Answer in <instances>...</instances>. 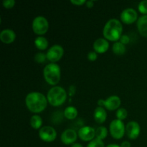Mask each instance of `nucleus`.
I'll return each instance as SVG.
<instances>
[{"label":"nucleus","instance_id":"4","mask_svg":"<svg viewBox=\"0 0 147 147\" xmlns=\"http://www.w3.org/2000/svg\"><path fill=\"white\" fill-rule=\"evenodd\" d=\"M43 76L45 81L51 86H56L61 77L60 67L56 63H49L46 65L43 70Z\"/></svg>","mask_w":147,"mask_h":147},{"label":"nucleus","instance_id":"21","mask_svg":"<svg viewBox=\"0 0 147 147\" xmlns=\"http://www.w3.org/2000/svg\"><path fill=\"white\" fill-rule=\"evenodd\" d=\"M30 126L34 129H40L42 125V119L39 115H33L30 121Z\"/></svg>","mask_w":147,"mask_h":147},{"label":"nucleus","instance_id":"17","mask_svg":"<svg viewBox=\"0 0 147 147\" xmlns=\"http://www.w3.org/2000/svg\"><path fill=\"white\" fill-rule=\"evenodd\" d=\"M93 116H94V119L96 123L101 124L106 121V119H107V113H106V111L103 109V107L98 106L95 109Z\"/></svg>","mask_w":147,"mask_h":147},{"label":"nucleus","instance_id":"5","mask_svg":"<svg viewBox=\"0 0 147 147\" xmlns=\"http://www.w3.org/2000/svg\"><path fill=\"white\" fill-rule=\"evenodd\" d=\"M109 132L114 139H122L126 134V126L123 121L119 119L112 121L109 126Z\"/></svg>","mask_w":147,"mask_h":147},{"label":"nucleus","instance_id":"2","mask_svg":"<svg viewBox=\"0 0 147 147\" xmlns=\"http://www.w3.org/2000/svg\"><path fill=\"white\" fill-rule=\"evenodd\" d=\"M123 26L117 19H111L105 24L103 30V37L107 40L117 42L122 36Z\"/></svg>","mask_w":147,"mask_h":147},{"label":"nucleus","instance_id":"24","mask_svg":"<svg viewBox=\"0 0 147 147\" xmlns=\"http://www.w3.org/2000/svg\"><path fill=\"white\" fill-rule=\"evenodd\" d=\"M86 147H105V145L103 141L96 138L93 140H92L91 142H89Z\"/></svg>","mask_w":147,"mask_h":147},{"label":"nucleus","instance_id":"28","mask_svg":"<svg viewBox=\"0 0 147 147\" xmlns=\"http://www.w3.org/2000/svg\"><path fill=\"white\" fill-rule=\"evenodd\" d=\"M98 58V53L95 51H90L88 53V59L90 61H95Z\"/></svg>","mask_w":147,"mask_h":147},{"label":"nucleus","instance_id":"32","mask_svg":"<svg viewBox=\"0 0 147 147\" xmlns=\"http://www.w3.org/2000/svg\"><path fill=\"white\" fill-rule=\"evenodd\" d=\"M120 146L121 147H131V143L129 142H128V141H124V142H123L121 144Z\"/></svg>","mask_w":147,"mask_h":147},{"label":"nucleus","instance_id":"16","mask_svg":"<svg viewBox=\"0 0 147 147\" xmlns=\"http://www.w3.org/2000/svg\"><path fill=\"white\" fill-rule=\"evenodd\" d=\"M136 26L139 34L143 37H147V14L139 17Z\"/></svg>","mask_w":147,"mask_h":147},{"label":"nucleus","instance_id":"10","mask_svg":"<svg viewBox=\"0 0 147 147\" xmlns=\"http://www.w3.org/2000/svg\"><path fill=\"white\" fill-rule=\"evenodd\" d=\"M121 20L126 24H130L138 20V13L134 9L126 8L121 13Z\"/></svg>","mask_w":147,"mask_h":147},{"label":"nucleus","instance_id":"13","mask_svg":"<svg viewBox=\"0 0 147 147\" xmlns=\"http://www.w3.org/2000/svg\"><path fill=\"white\" fill-rule=\"evenodd\" d=\"M78 133L73 129H67L62 133L60 139L62 143L65 145H70L75 144L78 139Z\"/></svg>","mask_w":147,"mask_h":147},{"label":"nucleus","instance_id":"22","mask_svg":"<svg viewBox=\"0 0 147 147\" xmlns=\"http://www.w3.org/2000/svg\"><path fill=\"white\" fill-rule=\"evenodd\" d=\"M109 134L107 128L105 126H99L96 129V138L103 141L106 139Z\"/></svg>","mask_w":147,"mask_h":147},{"label":"nucleus","instance_id":"3","mask_svg":"<svg viewBox=\"0 0 147 147\" xmlns=\"http://www.w3.org/2000/svg\"><path fill=\"white\" fill-rule=\"evenodd\" d=\"M67 92L61 86H53L48 90L47 99L51 106L57 107L63 105L67 99Z\"/></svg>","mask_w":147,"mask_h":147},{"label":"nucleus","instance_id":"7","mask_svg":"<svg viewBox=\"0 0 147 147\" xmlns=\"http://www.w3.org/2000/svg\"><path fill=\"white\" fill-rule=\"evenodd\" d=\"M98 105L100 107H105L109 111L118 110L120 108L121 100L118 96H111L106 100L99 99L97 102Z\"/></svg>","mask_w":147,"mask_h":147},{"label":"nucleus","instance_id":"26","mask_svg":"<svg viewBox=\"0 0 147 147\" xmlns=\"http://www.w3.org/2000/svg\"><path fill=\"white\" fill-rule=\"evenodd\" d=\"M138 9L144 15L147 14V0H143L140 1L138 5Z\"/></svg>","mask_w":147,"mask_h":147},{"label":"nucleus","instance_id":"11","mask_svg":"<svg viewBox=\"0 0 147 147\" xmlns=\"http://www.w3.org/2000/svg\"><path fill=\"white\" fill-rule=\"evenodd\" d=\"M78 137L83 142H91L96 139V129L89 126H83L78 132Z\"/></svg>","mask_w":147,"mask_h":147},{"label":"nucleus","instance_id":"33","mask_svg":"<svg viewBox=\"0 0 147 147\" xmlns=\"http://www.w3.org/2000/svg\"><path fill=\"white\" fill-rule=\"evenodd\" d=\"M71 147H83V145L79 143H75L71 145Z\"/></svg>","mask_w":147,"mask_h":147},{"label":"nucleus","instance_id":"14","mask_svg":"<svg viewBox=\"0 0 147 147\" xmlns=\"http://www.w3.org/2000/svg\"><path fill=\"white\" fill-rule=\"evenodd\" d=\"M109 48V42L106 39L100 38L97 39L95 40L93 43V49L96 53L98 54H103L105 53Z\"/></svg>","mask_w":147,"mask_h":147},{"label":"nucleus","instance_id":"34","mask_svg":"<svg viewBox=\"0 0 147 147\" xmlns=\"http://www.w3.org/2000/svg\"><path fill=\"white\" fill-rule=\"evenodd\" d=\"M106 147H121V146L118 144H109Z\"/></svg>","mask_w":147,"mask_h":147},{"label":"nucleus","instance_id":"8","mask_svg":"<svg viewBox=\"0 0 147 147\" xmlns=\"http://www.w3.org/2000/svg\"><path fill=\"white\" fill-rule=\"evenodd\" d=\"M64 55V49L60 45H54L47 50L46 55L47 59L51 63H55L59 61Z\"/></svg>","mask_w":147,"mask_h":147},{"label":"nucleus","instance_id":"12","mask_svg":"<svg viewBox=\"0 0 147 147\" xmlns=\"http://www.w3.org/2000/svg\"><path fill=\"white\" fill-rule=\"evenodd\" d=\"M141 132L140 125L134 121H129L126 126V134L130 139L134 140L139 137Z\"/></svg>","mask_w":147,"mask_h":147},{"label":"nucleus","instance_id":"6","mask_svg":"<svg viewBox=\"0 0 147 147\" xmlns=\"http://www.w3.org/2000/svg\"><path fill=\"white\" fill-rule=\"evenodd\" d=\"M32 28L36 34L41 36L45 34L48 30L49 22L43 16H37L33 20Z\"/></svg>","mask_w":147,"mask_h":147},{"label":"nucleus","instance_id":"15","mask_svg":"<svg viewBox=\"0 0 147 147\" xmlns=\"http://www.w3.org/2000/svg\"><path fill=\"white\" fill-rule=\"evenodd\" d=\"M16 39V33L11 29H4L0 33V40L3 43L10 44Z\"/></svg>","mask_w":147,"mask_h":147},{"label":"nucleus","instance_id":"19","mask_svg":"<svg viewBox=\"0 0 147 147\" xmlns=\"http://www.w3.org/2000/svg\"><path fill=\"white\" fill-rule=\"evenodd\" d=\"M78 110L74 106H67L64 110V116L69 120H73L78 116Z\"/></svg>","mask_w":147,"mask_h":147},{"label":"nucleus","instance_id":"9","mask_svg":"<svg viewBox=\"0 0 147 147\" xmlns=\"http://www.w3.org/2000/svg\"><path fill=\"white\" fill-rule=\"evenodd\" d=\"M39 137L41 140L45 142H52L55 140L57 137V132L55 129L50 126H42L39 130Z\"/></svg>","mask_w":147,"mask_h":147},{"label":"nucleus","instance_id":"1","mask_svg":"<svg viewBox=\"0 0 147 147\" xmlns=\"http://www.w3.org/2000/svg\"><path fill=\"white\" fill-rule=\"evenodd\" d=\"M47 97L42 93L37 91L30 92L25 98V104L30 111L39 113L45 111L47 106Z\"/></svg>","mask_w":147,"mask_h":147},{"label":"nucleus","instance_id":"27","mask_svg":"<svg viewBox=\"0 0 147 147\" xmlns=\"http://www.w3.org/2000/svg\"><path fill=\"white\" fill-rule=\"evenodd\" d=\"M2 4L4 8L11 9L14 7V5H15L16 1H14V0H4Z\"/></svg>","mask_w":147,"mask_h":147},{"label":"nucleus","instance_id":"23","mask_svg":"<svg viewBox=\"0 0 147 147\" xmlns=\"http://www.w3.org/2000/svg\"><path fill=\"white\" fill-rule=\"evenodd\" d=\"M116 116L117 117V119L121 121H123L126 119L128 116V112L126 109L124 108H119L117 111H116Z\"/></svg>","mask_w":147,"mask_h":147},{"label":"nucleus","instance_id":"20","mask_svg":"<svg viewBox=\"0 0 147 147\" xmlns=\"http://www.w3.org/2000/svg\"><path fill=\"white\" fill-rule=\"evenodd\" d=\"M126 46L125 45L122 44L121 42H116L113 45L112 47V50L113 53L116 55H122L126 53Z\"/></svg>","mask_w":147,"mask_h":147},{"label":"nucleus","instance_id":"30","mask_svg":"<svg viewBox=\"0 0 147 147\" xmlns=\"http://www.w3.org/2000/svg\"><path fill=\"white\" fill-rule=\"evenodd\" d=\"M70 2L72 3L73 4L76 6H81L83 4H86V0H71Z\"/></svg>","mask_w":147,"mask_h":147},{"label":"nucleus","instance_id":"31","mask_svg":"<svg viewBox=\"0 0 147 147\" xmlns=\"http://www.w3.org/2000/svg\"><path fill=\"white\" fill-rule=\"evenodd\" d=\"M86 7H88V8H92L94 5V1L93 0H88V1H86Z\"/></svg>","mask_w":147,"mask_h":147},{"label":"nucleus","instance_id":"25","mask_svg":"<svg viewBox=\"0 0 147 147\" xmlns=\"http://www.w3.org/2000/svg\"><path fill=\"white\" fill-rule=\"evenodd\" d=\"M47 59V55L43 53H37L34 57V60L37 63H43Z\"/></svg>","mask_w":147,"mask_h":147},{"label":"nucleus","instance_id":"18","mask_svg":"<svg viewBox=\"0 0 147 147\" xmlns=\"http://www.w3.org/2000/svg\"><path fill=\"white\" fill-rule=\"evenodd\" d=\"M34 45L36 47L40 50H45L48 47L49 42L47 38L43 36H38L34 40Z\"/></svg>","mask_w":147,"mask_h":147},{"label":"nucleus","instance_id":"29","mask_svg":"<svg viewBox=\"0 0 147 147\" xmlns=\"http://www.w3.org/2000/svg\"><path fill=\"white\" fill-rule=\"evenodd\" d=\"M120 40L119 42H121L122 44L126 45V44H128V43L130 42V38H129V37L127 35V34H122V36L121 37L120 40Z\"/></svg>","mask_w":147,"mask_h":147}]
</instances>
